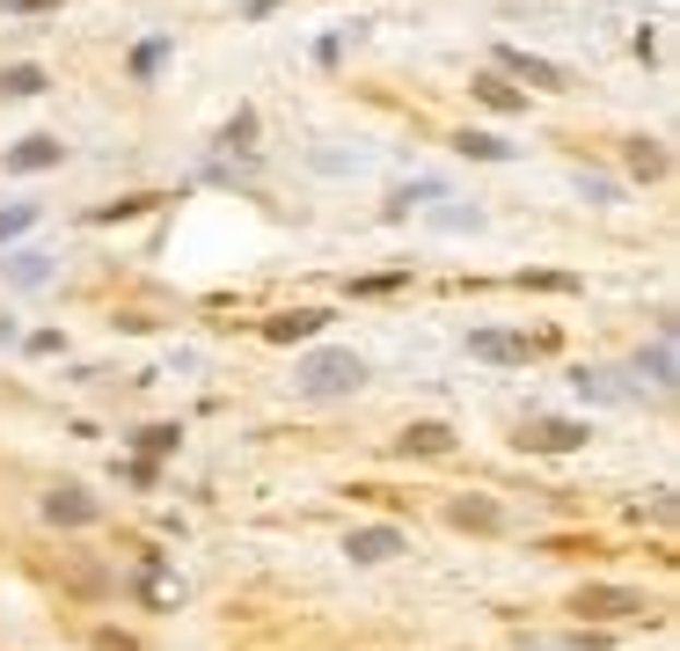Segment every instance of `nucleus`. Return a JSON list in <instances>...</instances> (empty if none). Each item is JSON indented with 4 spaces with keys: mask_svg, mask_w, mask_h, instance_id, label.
<instances>
[{
    "mask_svg": "<svg viewBox=\"0 0 680 651\" xmlns=\"http://www.w3.org/2000/svg\"><path fill=\"white\" fill-rule=\"evenodd\" d=\"M403 447H417V454H439V447H446V433H439V425H417Z\"/></svg>",
    "mask_w": 680,
    "mask_h": 651,
    "instance_id": "7ed1b4c3",
    "label": "nucleus"
},
{
    "mask_svg": "<svg viewBox=\"0 0 680 651\" xmlns=\"http://www.w3.org/2000/svg\"><path fill=\"white\" fill-rule=\"evenodd\" d=\"M403 549V534L395 528H366V534H351V564H381V556H395Z\"/></svg>",
    "mask_w": 680,
    "mask_h": 651,
    "instance_id": "f03ea898",
    "label": "nucleus"
},
{
    "mask_svg": "<svg viewBox=\"0 0 680 651\" xmlns=\"http://www.w3.org/2000/svg\"><path fill=\"white\" fill-rule=\"evenodd\" d=\"M300 388H315V395L359 388V359H344V352H322V359H308V366H300Z\"/></svg>",
    "mask_w": 680,
    "mask_h": 651,
    "instance_id": "f257e3e1",
    "label": "nucleus"
}]
</instances>
